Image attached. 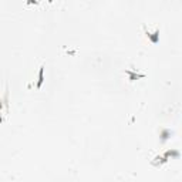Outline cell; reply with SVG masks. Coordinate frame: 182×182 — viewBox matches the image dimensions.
Returning <instances> with one entry per match:
<instances>
[{"mask_svg":"<svg viewBox=\"0 0 182 182\" xmlns=\"http://www.w3.org/2000/svg\"><path fill=\"white\" fill-rule=\"evenodd\" d=\"M144 30H145V34H146V37L152 41L154 44H157L158 41H160V29H157L154 33H149V30H146V27L144 26Z\"/></svg>","mask_w":182,"mask_h":182,"instance_id":"cell-1","label":"cell"},{"mask_svg":"<svg viewBox=\"0 0 182 182\" xmlns=\"http://www.w3.org/2000/svg\"><path fill=\"white\" fill-rule=\"evenodd\" d=\"M125 73L128 74V77H130V81H135V80H139V78H144V77H145V74L135 73V71H131V70H125Z\"/></svg>","mask_w":182,"mask_h":182,"instance_id":"cell-2","label":"cell"},{"mask_svg":"<svg viewBox=\"0 0 182 182\" xmlns=\"http://www.w3.org/2000/svg\"><path fill=\"white\" fill-rule=\"evenodd\" d=\"M43 83H44V66H41L40 67V70H38V80H37L36 87L40 88L41 86H43Z\"/></svg>","mask_w":182,"mask_h":182,"instance_id":"cell-3","label":"cell"},{"mask_svg":"<svg viewBox=\"0 0 182 182\" xmlns=\"http://www.w3.org/2000/svg\"><path fill=\"white\" fill-rule=\"evenodd\" d=\"M154 165H162V164H167L168 162V158L165 155H162V157H155L154 158Z\"/></svg>","mask_w":182,"mask_h":182,"instance_id":"cell-4","label":"cell"},{"mask_svg":"<svg viewBox=\"0 0 182 182\" xmlns=\"http://www.w3.org/2000/svg\"><path fill=\"white\" fill-rule=\"evenodd\" d=\"M164 155H165L167 158H178V157H179V151H176V149H168Z\"/></svg>","mask_w":182,"mask_h":182,"instance_id":"cell-5","label":"cell"},{"mask_svg":"<svg viewBox=\"0 0 182 182\" xmlns=\"http://www.w3.org/2000/svg\"><path fill=\"white\" fill-rule=\"evenodd\" d=\"M171 135H172V132L169 131V130H162V131H161V141H162V142H165Z\"/></svg>","mask_w":182,"mask_h":182,"instance_id":"cell-6","label":"cell"},{"mask_svg":"<svg viewBox=\"0 0 182 182\" xmlns=\"http://www.w3.org/2000/svg\"><path fill=\"white\" fill-rule=\"evenodd\" d=\"M6 112H7V93H4L3 95V118L6 115Z\"/></svg>","mask_w":182,"mask_h":182,"instance_id":"cell-7","label":"cell"}]
</instances>
